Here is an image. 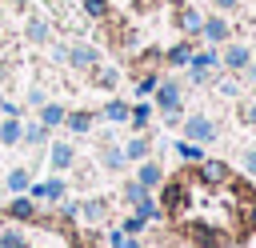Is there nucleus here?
I'll use <instances>...</instances> for the list:
<instances>
[{"label":"nucleus","mask_w":256,"mask_h":248,"mask_svg":"<svg viewBox=\"0 0 256 248\" xmlns=\"http://www.w3.org/2000/svg\"><path fill=\"white\" fill-rule=\"evenodd\" d=\"M192 52H196V44L184 36V40H176V44L164 48V64H168V68H184V64L192 60Z\"/></svg>","instance_id":"412c9836"},{"label":"nucleus","mask_w":256,"mask_h":248,"mask_svg":"<svg viewBox=\"0 0 256 248\" xmlns=\"http://www.w3.org/2000/svg\"><path fill=\"white\" fill-rule=\"evenodd\" d=\"M200 40H204L208 48H224V44L232 40V24H228V16H220V12L204 16V24H200Z\"/></svg>","instance_id":"9d476101"},{"label":"nucleus","mask_w":256,"mask_h":248,"mask_svg":"<svg viewBox=\"0 0 256 248\" xmlns=\"http://www.w3.org/2000/svg\"><path fill=\"white\" fill-rule=\"evenodd\" d=\"M216 92H220V96H228V100H232V96H240V76H220V80H216Z\"/></svg>","instance_id":"c9c22d12"},{"label":"nucleus","mask_w":256,"mask_h":248,"mask_svg":"<svg viewBox=\"0 0 256 248\" xmlns=\"http://www.w3.org/2000/svg\"><path fill=\"white\" fill-rule=\"evenodd\" d=\"M108 216H112V200H108V196H84V200H80V220H84V224L100 228Z\"/></svg>","instance_id":"ddd939ff"},{"label":"nucleus","mask_w":256,"mask_h":248,"mask_svg":"<svg viewBox=\"0 0 256 248\" xmlns=\"http://www.w3.org/2000/svg\"><path fill=\"white\" fill-rule=\"evenodd\" d=\"M132 212H136L140 220H148V224H156V220L164 216V212H160V200H156L152 192H144V196H140V200L132 204Z\"/></svg>","instance_id":"bb28decb"},{"label":"nucleus","mask_w":256,"mask_h":248,"mask_svg":"<svg viewBox=\"0 0 256 248\" xmlns=\"http://www.w3.org/2000/svg\"><path fill=\"white\" fill-rule=\"evenodd\" d=\"M136 184H140L144 192H156V188L164 184V168H160L152 156H148V160H140V164H136Z\"/></svg>","instance_id":"a211bd4d"},{"label":"nucleus","mask_w":256,"mask_h":248,"mask_svg":"<svg viewBox=\"0 0 256 248\" xmlns=\"http://www.w3.org/2000/svg\"><path fill=\"white\" fill-rule=\"evenodd\" d=\"M44 168L48 176H64L68 168H76V144L72 140H48V156H44Z\"/></svg>","instance_id":"423d86ee"},{"label":"nucleus","mask_w":256,"mask_h":248,"mask_svg":"<svg viewBox=\"0 0 256 248\" xmlns=\"http://www.w3.org/2000/svg\"><path fill=\"white\" fill-rule=\"evenodd\" d=\"M172 20H176V32L180 36H200V24H204V12L200 8H192V4H176V12H172Z\"/></svg>","instance_id":"4468645a"},{"label":"nucleus","mask_w":256,"mask_h":248,"mask_svg":"<svg viewBox=\"0 0 256 248\" xmlns=\"http://www.w3.org/2000/svg\"><path fill=\"white\" fill-rule=\"evenodd\" d=\"M216 68H220V48H208V44H204V48H196V52H192V60L184 64L188 84H196V88H200L204 80H212V72H216Z\"/></svg>","instance_id":"39448f33"},{"label":"nucleus","mask_w":256,"mask_h":248,"mask_svg":"<svg viewBox=\"0 0 256 248\" xmlns=\"http://www.w3.org/2000/svg\"><path fill=\"white\" fill-rule=\"evenodd\" d=\"M20 108H24V104H16V100H0V112H4V116H20Z\"/></svg>","instance_id":"c03bdc74"},{"label":"nucleus","mask_w":256,"mask_h":248,"mask_svg":"<svg viewBox=\"0 0 256 248\" xmlns=\"http://www.w3.org/2000/svg\"><path fill=\"white\" fill-rule=\"evenodd\" d=\"M0 248H28V232H20V224H4L0 228Z\"/></svg>","instance_id":"7c9ffc66"},{"label":"nucleus","mask_w":256,"mask_h":248,"mask_svg":"<svg viewBox=\"0 0 256 248\" xmlns=\"http://www.w3.org/2000/svg\"><path fill=\"white\" fill-rule=\"evenodd\" d=\"M120 232H124V236H136V240H140V236L148 232V220H140L136 212H128V216H124V224H120Z\"/></svg>","instance_id":"f704fd0d"},{"label":"nucleus","mask_w":256,"mask_h":248,"mask_svg":"<svg viewBox=\"0 0 256 248\" xmlns=\"http://www.w3.org/2000/svg\"><path fill=\"white\" fill-rule=\"evenodd\" d=\"M124 164H128V160H124V148H120V144H112V140H104V144H100V168L116 176Z\"/></svg>","instance_id":"5701e85b"},{"label":"nucleus","mask_w":256,"mask_h":248,"mask_svg":"<svg viewBox=\"0 0 256 248\" xmlns=\"http://www.w3.org/2000/svg\"><path fill=\"white\" fill-rule=\"evenodd\" d=\"M92 124H96V112H88V108H68V116H64V128L72 136H88Z\"/></svg>","instance_id":"aec40b11"},{"label":"nucleus","mask_w":256,"mask_h":248,"mask_svg":"<svg viewBox=\"0 0 256 248\" xmlns=\"http://www.w3.org/2000/svg\"><path fill=\"white\" fill-rule=\"evenodd\" d=\"M0 200H4V184H0Z\"/></svg>","instance_id":"de8ad7c7"},{"label":"nucleus","mask_w":256,"mask_h":248,"mask_svg":"<svg viewBox=\"0 0 256 248\" xmlns=\"http://www.w3.org/2000/svg\"><path fill=\"white\" fill-rule=\"evenodd\" d=\"M92 84H96L100 92H116V84H120V72H116L112 64H104V60H100V64L92 68Z\"/></svg>","instance_id":"a878e982"},{"label":"nucleus","mask_w":256,"mask_h":248,"mask_svg":"<svg viewBox=\"0 0 256 248\" xmlns=\"http://www.w3.org/2000/svg\"><path fill=\"white\" fill-rule=\"evenodd\" d=\"M0 228H4V216H0Z\"/></svg>","instance_id":"8fccbe9b"},{"label":"nucleus","mask_w":256,"mask_h":248,"mask_svg":"<svg viewBox=\"0 0 256 248\" xmlns=\"http://www.w3.org/2000/svg\"><path fill=\"white\" fill-rule=\"evenodd\" d=\"M0 100H4V96H0Z\"/></svg>","instance_id":"3c124183"},{"label":"nucleus","mask_w":256,"mask_h":248,"mask_svg":"<svg viewBox=\"0 0 256 248\" xmlns=\"http://www.w3.org/2000/svg\"><path fill=\"white\" fill-rule=\"evenodd\" d=\"M52 56L64 64V60H68V44H64V40H52Z\"/></svg>","instance_id":"37998d69"},{"label":"nucleus","mask_w":256,"mask_h":248,"mask_svg":"<svg viewBox=\"0 0 256 248\" xmlns=\"http://www.w3.org/2000/svg\"><path fill=\"white\" fill-rule=\"evenodd\" d=\"M24 40H32V44H52L56 36H52V20L44 16V12H32L28 20H24Z\"/></svg>","instance_id":"2eb2a0df"},{"label":"nucleus","mask_w":256,"mask_h":248,"mask_svg":"<svg viewBox=\"0 0 256 248\" xmlns=\"http://www.w3.org/2000/svg\"><path fill=\"white\" fill-rule=\"evenodd\" d=\"M120 148H124V160H128V164H140V160H148V152H152V136H148V132H136V136H128Z\"/></svg>","instance_id":"6ab92c4d"},{"label":"nucleus","mask_w":256,"mask_h":248,"mask_svg":"<svg viewBox=\"0 0 256 248\" xmlns=\"http://www.w3.org/2000/svg\"><path fill=\"white\" fill-rule=\"evenodd\" d=\"M100 240H104V248H144L136 236H124L120 228H104V232H100Z\"/></svg>","instance_id":"c756f323"},{"label":"nucleus","mask_w":256,"mask_h":248,"mask_svg":"<svg viewBox=\"0 0 256 248\" xmlns=\"http://www.w3.org/2000/svg\"><path fill=\"white\" fill-rule=\"evenodd\" d=\"M24 148H44L48 144V128L40 124V120H24V140H20Z\"/></svg>","instance_id":"cd10ccee"},{"label":"nucleus","mask_w":256,"mask_h":248,"mask_svg":"<svg viewBox=\"0 0 256 248\" xmlns=\"http://www.w3.org/2000/svg\"><path fill=\"white\" fill-rule=\"evenodd\" d=\"M0 184H4V192H12V196H24V192H28V184H32V172H28V164H8V168H4V176H0Z\"/></svg>","instance_id":"dca6fc26"},{"label":"nucleus","mask_w":256,"mask_h":248,"mask_svg":"<svg viewBox=\"0 0 256 248\" xmlns=\"http://www.w3.org/2000/svg\"><path fill=\"white\" fill-rule=\"evenodd\" d=\"M240 172L256 180V148H240Z\"/></svg>","instance_id":"4c0bfd02"},{"label":"nucleus","mask_w":256,"mask_h":248,"mask_svg":"<svg viewBox=\"0 0 256 248\" xmlns=\"http://www.w3.org/2000/svg\"><path fill=\"white\" fill-rule=\"evenodd\" d=\"M152 104H156V112L160 116H168V112H184V88L176 84V80H160V88L152 92Z\"/></svg>","instance_id":"1a4fd4ad"},{"label":"nucleus","mask_w":256,"mask_h":248,"mask_svg":"<svg viewBox=\"0 0 256 248\" xmlns=\"http://www.w3.org/2000/svg\"><path fill=\"white\" fill-rule=\"evenodd\" d=\"M48 4H52V16H56V20H72V0H48ZM52 16H48V20H52Z\"/></svg>","instance_id":"a19ab883"},{"label":"nucleus","mask_w":256,"mask_h":248,"mask_svg":"<svg viewBox=\"0 0 256 248\" xmlns=\"http://www.w3.org/2000/svg\"><path fill=\"white\" fill-rule=\"evenodd\" d=\"M152 116H156V104H152V100H136L132 112H128V128H132V132H148Z\"/></svg>","instance_id":"4be33fe9"},{"label":"nucleus","mask_w":256,"mask_h":248,"mask_svg":"<svg viewBox=\"0 0 256 248\" xmlns=\"http://www.w3.org/2000/svg\"><path fill=\"white\" fill-rule=\"evenodd\" d=\"M240 80H248V84H256V60H252V64H248V68L240 72Z\"/></svg>","instance_id":"a18cd8bd"},{"label":"nucleus","mask_w":256,"mask_h":248,"mask_svg":"<svg viewBox=\"0 0 256 248\" xmlns=\"http://www.w3.org/2000/svg\"><path fill=\"white\" fill-rule=\"evenodd\" d=\"M4 4H8V8H16V12H28V8H32V0H4Z\"/></svg>","instance_id":"49530a36"},{"label":"nucleus","mask_w":256,"mask_h":248,"mask_svg":"<svg viewBox=\"0 0 256 248\" xmlns=\"http://www.w3.org/2000/svg\"><path fill=\"white\" fill-rule=\"evenodd\" d=\"M184 240H192L196 248H224V244H236V232H224V228L204 224V220H188L184 224Z\"/></svg>","instance_id":"20e7f679"},{"label":"nucleus","mask_w":256,"mask_h":248,"mask_svg":"<svg viewBox=\"0 0 256 248\" xmlns=\"http://www.w3.org/2000/svg\"><path fill=\"white\" fill-rule=\"evenodd\" d=\"M248 64H252V48H248L244 40H228V44L220 48V68H224L228 76H240Z\"/></svg>","instance_id":"6e6552de"},{"label":"nucleus","mask_w":256,"mask_h":248,"mask_svg":"<svg viewBox=\"0 0 256 248\" xmlns=\"http://www.w3.org/2000/svg\"><path fill=\"white\" fill-rule=\"evenodd\" d=\"M188 184H192V172H180L176 180H164L160 184V212L180 220L188 212Z\"/></svg>","instance_id":"f257e3e1"},{"label":"nucleus","mask_w":256,"mask_h":248,"mask_svg":"<svg viewBox=\"0 0 256 248\" xmlns=\"http://www.w3.org/2000/svg\"><path fill=\"white\" fill-rule=\"evenodd\" d=\"M4 220H12V224H36V216H40V204L24 192V196H12V200H4V212H0Z\"/></svg>","instance_id":"9b49d317"},{"label":"nucleus","mask_w":256,"mask_h":248,"mask_svg":"<svg viewBox=\"0 0 256 248\" xmlns=\"http://www.w3.org/2000/svg\"><path fill=\"white\" fill-rule=\"evenodd\" d=\"M160 80H164V72H144L136 80V100H152V92L160 88Z\"/></svg>","instance_id":"2f4dec72"},{"label":"nucleus","mask_w":256,"mask_h":248,"mask_svg":"<svg viewBox=\"0 0 256 248\" xmlns=\"http://www.w3.org/2000/svg\"><path fill=\"white\" fill-rule=\"evenodd\" d=\"M212 8H216L220 16H228V12H236V8H240V0H212Z\"/></svg>","instance_id":"79ce46f5"},{"label":"nucleus","mask_w":256,"mask_h":248,"mask_svg":"<svg viewBox=\"0 0 256 248\" xmlns=\"http://www.w3.org/2000/svg\"><path fill=\"white\" fill-rule=\"evenodd\" d=\"M236 120H240V124H248V128H256V100L240 104V108H236Z\"/></svg>","instance_id":"58836bf2"},{"label":"nucleus","mask_w":256,"mask_h":248,"mask_svg":"<svg viewBox=\"0 0 256 248\" xmlns=\"http://www.w3.org/2000/svg\"><path fill=\"white\" fill-rule=\"evenodd\" d=\"M24 104H28V108H44V104H48V92H44L40 84H32V88L24 92Z\"/></svg>","instance_id":"e433bc0d"},{"label":"nucleus","mask_w":256,"mask_h":248,"mask_svg":"<svg viewBox=\"0 0 256 248\" xmlns=\"http://www.w3.org/2000/svg\"><path fill=\"white\" fill-rule=\"evenodd\" d=\"M56 216H60V224H72V220H80V200H60L56 204Z\"/></svg>","instance_id":"72a5a7b5"},{"label":"nucleus","mask_w":256,"mask_h":248,"mask_svg":"<svg viewBox=\"0 0 256 248\" xmlns=\"http://www.w3.org/2000/svg\"><path fill=\"white\" fill-rule=\"evenodd\" d=\"M140 196H144V188H140V184H136V180H128V184H124V188H120V200H124V204H136V200H140Z\"/></svg>","instance_id":"ea45409f"},{"label":"nucleus","mask_w":256,"mask_h":248,"mask_svg":"<svg viewBox=\"0 0 256 248\" xmlns=\"http://www.w3.org/2000/svg\"><path fill=\"white\" fill-rule=\"evenodd\" d=\"M172 156L184 160V164H200V160H204V148L192 144V140H172Z\"/></svg>","instance_id":"c85d7f7f"},{"label":"nucleus","mask_w":256,"mask_h":248,"mask_svg":"<svg viewBox=\"0 0 256 248\" xmlns=\"http://www.w3.org/2000/svg\"><path fill=\"white\" fill-rule=\"evenodd\" d=\"M252 100H256V84H252Z\"/></svg>","instance_id":"09e8293b"},{"label":"nucleus","mask_w":256,"mask_h":248,"mask_svg":"<svg viewBox=\"0 0 256 248\" xmlns=\"http://www.w3.org/2000/svg\"><path fill=\"white\" fill-rule=\"evenodd\" d=\"M180 140H192V144H212V140H220V120L216 116H208V112H192V116H184L180 120Z\"/></svg>","instance_id":"f03ea898"},{"label":"nucleus","mask_w":256,"mask_h":248,"mask_svg":"<svg viewBox=\"0 0 256 248\" xmlns=\"http://www.w3.org/2000/svg\"><path fill=\"white\" fill-rule=\"evenodd\" d=\"M72 72H92L96 64H100V48L96 44H88V40H76V44H68V60H64Z\"/></svg>","instance_id":"f8f14e48"},{"label":"nucleus","mask_w":256,"mask_h":248,"mask_svg":"<svg viewBox=\"0 0 256 248\" xmlns=\"http://www.w3.org/2000/svg\"><path fill=\"white\" fill-rule=\"evenodd\" d=\"M24 140V120L20 116H4L0 120V148H16Z\"/></svg>","instance_id":"b1692460"},{"label":"nucleus","mask_w":256,"mask_h":248,"mask_svg":"<svg viewBox=\"0 0 256 248\" xmlns=\"http://www.w3.org/2000/svg\"><path fill=\"white\" fill-rule=\"evenodd\" d=\"M128 112H132V100H120V96H112L108 104H100V112H96V120H104V124H128Z\"/></svg>","instance_id":"f3484780"},{"label":"nucleus","mask_w":256,"mask_h":248,"mask_svg":"<svg viewBox=\"0 0 256 248\" xmlns=\"http://www.w3.org/2000/svg\"><path fill=\"white\" fill-rule=\"evenodd\" d=\"M64 116H68V108L64 104H56V100H48L44 108H36V120L52 132V128H64Z\"/></svg>","instance_id":"393cba45"},{"label":"nucleus","mask_w":256,"mask_h":248,"mask_svg":"<svg viewBox=\"0 0 256 248\" xmlns=\"http://www.w3.org/2000/svg\"><path fill=\"white\" fill-rule=\"evenodd\" d=\"M232 176H236V168L228 160H216V156H204L200 164H192V180L204 188H228Z\"/></svg>","instance_id":"7ed1b4c3"},{"label":"nucleus","mask_w":256,"mask_h":248,"mask_svg":"<svg viewBox=\"0 0 256 248\" xmlns=\"http://www.w3.org/2000/svg\"><path fill=\"white\" fill-rule=\"evenodd\" d=\"M28 196H32L36 204L56 208V204L68 196V184H64V176H44V180H32V184H28Z\"/></svg>","instance_id":"0eeeda50"},{"label":"nucleus","mask_w":256,"mask_h":248,"mask_svg":"<svg viewBox=\"0 0 256 248\" xmlns=\"http://www.w3.org/2000/svg\"><path fill=\"white\" fill-rule=\"evenodd\" d=\"M80 12L88 20H108L112 16V0H80Z\"/></svg>","instance_id":"473e14b6"}]
</instances>
